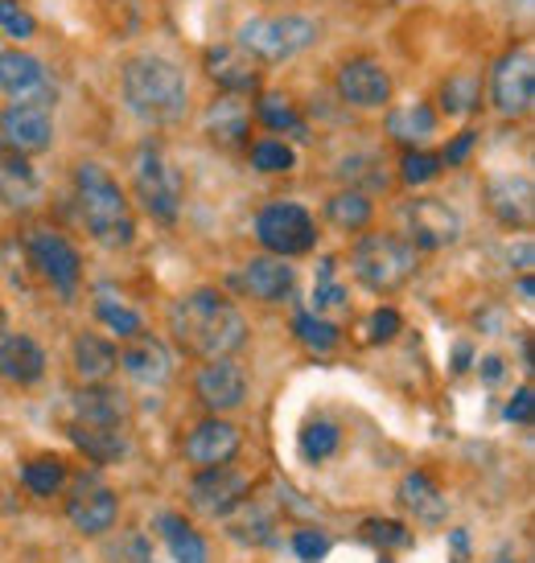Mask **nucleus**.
Instances as JSON below:
<instances>
[{"label": "nucleus", "mask_w": 535, "mask_h": 563, "mask_svg": "<svg viewBox=\"0 0 535 563\" xmlns=\"http://www.w3.org/2000/svg\"><path fill=\"white\" fill-rule=\"evenodd\" d=\"M387 132L392 141L408 144V148H421V144L437 132V111L428 103H404V108H392L387 115Z\"/></svg>", "instance_id": "28"}, {"label": "nucleus", "mask_w": 535, "mask_h": 563, "mask_svg": "<svg viewBox=\"0 0 535 563\" xmlns=\"http://www.w3.org/2000/svg\"><path fill=\"white\" fill-rule=\"evenodd\" d=\"M293 551H297L301 563H321L330 555V539L321 531H297L293 534Z\"/></svg>", "instance_id": "45"}, {"label": "nucleus", "mask_w": 535, "mask_h": 563, "mask_svg": "<svg viewBox=\"0 0 535 563\" xmlns=\"http://www.w3.org/2000/svg\"><path fill=\"white\" fill-rule=\"evenodd\" d=\"M255 239L268 247V255H281V260L309 255L317 243L314 214L297 202H272L255 214Z\"/></svg>", "instance_id": "6"}, {"label": "nucleus", "mask_w": 535, "mask_h": 563, "mask_svg": "<svg viewBox=\"0 0 535 563\" xmlns=\"http://www.w3.org/2000/svg\"><path fill=\"white\" fill-rule=\"evenodd\" d=\"M132 186H137V198L144 202V210L157 222H177V210H182V181H177L174 165L161 157V148L144 144L137 153V165H132Z\"/></svg>", "instance_id": "7"}, {"label": "nucleus", "mask_w": 535, "mask_h": 563, "mask_svg": "<svg viewBox=\"0 0 535 563\" xmlns=\"http://www.w3.org/2000/svg\"><path fill=\"white\" fill-rule=\"evenodd\" d=\"M478 371H482V378H487V383H499V378L506 375V366H503V358H499V354H487V358H478Z\"/></svg>", "instance_id": "48"}, {"label": "nucleus", "mask_w": 535, "mask_h": 563, "mask_svg": "<svg viewBox=\"0 0 535 563\" xmlns=\"http://www.w3.org/2000/svg\"><path fill=\"white\" fill-rule=\"evenodd\" d=\"M293 333H297L301 342L309 345L314 354H330L334 345H338V325H334L330 317H321V313H297V321H293Z\"/></svg>", "instance_id": "36"}, {"label": "nucleus", "mask_w": 535, "mask_h": 563, "mask_svg": "<svg viewBox=\"0 0 535 563\" xmlns=\"http://www.w3.org/2000/svg\"><path fill=\"white\" fill-rule=\"evenodd\" d=\"M120 366L132 383L141 387H165L174 378V354L165 350V342L149 338V333H137L128 338V345L120 350Z\"/></svg>", "instance_id": "17"}, {"label": "nucleus", "mask_w": 535, "mask_h": 563, "mask_svg": "<svg viewBox=\"0 0 535 563\" xmlns=\"http://www.w3.org/2000/svg\"><path fill=\"white\" fill-rule=\"evenodd\" d=\"M239 437L236 423L227 420H203L194 432L186 437V461L198 465V470H215V465H231V456L239 453Z\"/></svg>", "instance_id": "18"}, {"label": "nucleus", "mask_w": 535, "mask_h": 563, "mask_svg": "<svg viewBox=\"0 0 535 563\" xmlns=\"http://www.w3.org/2000/svg\"><path fill=\"white\" fill-rule=\"evenodd\" d=\"M66 518L79 534H108L116 527V518H120V501H116L108 485L83 477L75 485V494L66 498Z\"/></svg>", "instance_id": "13"}, {"label": "nucleus", "mask_w": 535, "mask_h": 563, "mask_svg": "<svg viewBox=\"0 0 535 563\" xmlns=\"http://www.w3.org/2000/svg\"><path fill=\"white\" fill-rule=\"evenodd\" d=\"M120 87H124V103L132 115H141L144 124H170L186 111V75L177 70L170 58L157 54H137L128 58L120 70Z\"/></svg>", "instance_id": "2"}, {"label": "nucleus", "mask_w": 535, "mask_h": 563, "mask_svg": "<svg viewBox=\"0 0 535 563\" xmlns=\"http://www.w3.org/2000/svg\"><path fill=\"white\" fill-rule=\"evenodd\" d=\"M503 416L511 423H532L535 420V391L532 387H520V391L511 395V404H506Z\"/></svg>", "instance_id": "46"}, {"label": "nucleus", "mask_w": 535, "mask_h": 563, "mask_svg": "<svg viewBox=\"0 0 535 563\" xmlns=\"http://www.w3.org/2000/svg\"><path fill=\"white\" fill-rule=\"evenodd\" d=\"M511 267H520V272H527V267H532V243H527V239L520 243V251L511 247Z\"/></svg>", "instance_id": "49"}, {"label": "nucleus", "mask_w": 535, "mask_h": 563, "mask_svg": "<svg viewBox=\"0 0 535 563\" xmlns=\"http://www.w3.org/2000/svg\"><path fill=\"white\" fill-rule=\"evenodd\" d=\"M371 198L362 189H338L330 202H326V219L338 227V231H362L371 222Z\"/></svg>", "instance_id": "31"}, {"label": "nucleus", "mask_w": 535, "mask_h": 563, "mask_svg": "<svg viewBox=\"0 0 535 563\" xmlns=\"http://www.w3.org/2000/svg\"><path fill=\"white\" fill-rule=\"evenodd\" d=\"M46 375V350L25 338V333H0V378H9L17 387H33Z\"/></svg>", "instance_id": "20"}, {"label": "nucleus", "mask_w": 535, "mask_h": 563, "mask_svg": "<svg viewBox=\"0 0 535 563\" xmlns=\"http://www.w3.org/2000/svg\"><path fill=\"white\" fill-rule=\"evenodd\" d=\"M108 560L111 563H153V548H149V539H144V534L128 531L108 548Z\"/></svg>", "instance_id": "43"}, {"label": "nucleus", "mask_w": 535, "mask_h": 563, "mask_svg": "<svg viewBox=\"0 0 535 563\" xmlns=\"http://www.w3.org/2000/svg\"><path fill=\"white\" fill-rule=\"evenodd\" d=\"M0 91H9L17 103H30V108L50 111L54 103V82L46 66L25 49H0Z\"/></svg>", "instance_id": "11"}, {"label": "nucleus", "mask_w": 535, "mask_h": 563, "mask_svg": "<svg viewBox=\"0 0 535 563\" xmlns=\"http://www.w3.org/2000/svg\"><path fill=\"white\" fill-rule=\"evenodd\" d=\"M95 313H99V321L111 329V333H120V338H137V333H144V321L137 309H128V305H120V297H111L108 288H99V300H95Z\"/></svg>", "instance_id": "33"}, {"label": "nucleus", "mask_w": 535, "mask_h": 563, "mask_svg": "<svg viewBox=\"0 0 535 563\" xmlns=\"http://www.w3.org/2000/svg\"><path fill=\"white\" fill-rule=\"evenodd\" d=\"M499 563H511V560H499Z\"/></svg>", "instance_id": "54"}, {"label": "nucleus", "mask_w": 535, "mask_h": 563, "mask_svg": "<svg viewBox=\"0 0 535 563\" xmlns=\"http://www.w3.org/2000/svg\"><path fill=\"white\" fill-rule=\"evenodd\" d=\"M21 482H25V489L37 494V498H54L66 482L63 461H54V456H37V461H30V465L21 470Z\"/></svg>", "instance_id": "34"}, {"label": "nucleus", "mask_w": 535, "mask_h": 563, "mask_svg": "<svg viewBox=\"0 0 535 563\" xmlns=\"http://www.w3.org/2000/svg\"><path fill=\"white\" fill-rule=\"evenodd\" d=\"M75 189H79V210L83 222L103 247H128L137 239V222L128 214V198L120 181L111 177L103 165L83 161L75 169Z\"/></svg>", "instance_id": "3"}, {"label": "nucleus", "mask_w": 535, "mask_h": 563, "mask_svg": "<svg viewBox=\"0 0 535 563\" xmlns=\"http://www.w3.org/2000/svg\"><path fill=\"white\" fill-rule=\"evenodd\" d=\"M470 362H473V350H470V345H457V362H454V371H466Z\"/></svg>", "instance_id": "50"}, {"label": "nucleus", "mask_w": 535, "mask_h": 563, "mask_svg": "<svg viewBox=\"0 0 535 563\" xmlns=\"http://www.w3.org/2000/svg\"><path fill=\"white\" fill-rule=\"evenodd\" d=\"M532 181L527 177H494L490 181V210L503 227H532Z\"/></svg>", "instance_id": "23"}, {"label": "nucleus", "mask_w": 535, "mask_h": 563, "mask_svg": "<svg viewBox=\"0 0 535 563\" xmlns=\"http://www.w3.org/2000/svg\"><path fill=\"white\" fill-rule=\"evenodd\" d=\"M37 194H42V186H37V173H33L30 157L9 148V144H0V202L33 206Z\"/></svg>", "instance_id": "22"}, {"label": "nucleus", "mask_w": 535, "mask_h": 563, "mask_svg": "<svg viewBox=\"0 0 535 563\" xmlns=\"http://www.w3.org/2000/svg\"><path fill=\"white\" fill-rule=\"evenodd\" d=\"M128 404L120 391H111L103 383H87L75 399H70V423H124Z\"/></svg>", "instance_id": "26"}, {"label": "nucleus", "mask_w": 535, "mask_h": 563, "mask_svg": "<svg viewBox=\"0 0 535 563\" xmlns=\"http://www.w3.org/2000/svg\"><path fill=\"white\" fill-rule=\"evenodd\" d=\"M252 165L260 173H288L297 165V153H293V144H284V141H255Z\"/></svg>", "instance_id": "38"}, {"label": "nucleus", "mask_w": 535, "mask_h": 563, "mask_svg": "<svg viewBox=\"0 0 535 563\" xmlns=\"http://www.w3.org/2000/svg\"><path fill=\"white\" fill-rule=\"evenodd\" d=\"M338 95L350 108H387L392 103V75L375 58H350L338 70Z\"/></svg>", "instance_id": "14"}, {"label": "nucleus", "mask_w": 535, "mask_h": 563, "mask_svg": "<svg viewBox=\"0 0 535 563\" xmlns=\"http://www.w3.org/2000/svg\"><path fill=\"white\" fill-rule=\"evenodd\" d=\"M203 63H206V75L219 82L227 95H252L260 87L255 58L243 46H210Z\"/></svg>", "instance_id": "19"}, {"label": "nucleus", "mask_w": 535, "mask_h": 563, "mask_svg": "<svg viewBox=\"0 0 535 563\" xmlns=\"http://www.w3.org/2000/svg\"><path fill=\"white\" fill-rule=\"evenodd\" d=\"M532 292H535V288H532V276H523V280H520V300H523V305H532Z\"/></svg>", "instance_id": "51"}, {"label": "nucleus", "mask_w": 535, "mask_h": 563, "mask_svg": "<svg viewBox=\"0 0 535 563\" xmlns=\"http://www.w3.org/2000/svg\"><path fill=\"white\" fill-rule=\"evenodd\" d=\"M449 539H454V548H457V551H466V548H470V539H466V534H461V531H454V534H449Z\"/></svg>", "instance_id": "52"}, {"label": "nucleus", "mask_w": 535, "mask_h": 563, "mask_svg": "<svg viewBox=\"0 0 535 563\" xmlns=\"http://www.w3.org/2000/svg\"><path fill=\"white\" fill-rule=\"evenodd\" d=\"M400 498H404V506H412V510H416V518H421V522H441V518L449 515L445 494L433 485V477H425V473H408V477H404V485H400Z\"/></svg>", "instance_id": "30"}, {"label": "nucleus", "mask_w": 535, "mask_h": 563, "mask_svg": "<svg viewBox=\"0 0 535 563\" xmlns=\"http://www.w3.org/2000/svg\"><path fill=\"white\" fill-rule=\"evenodd\" d=\"M362 539H371L375 548H408L412 543L408 527H400L392 518H371V522H362Z\"/></svg>", "instance_id": "41"}, {"label": "nucleus", "mask_w": 535, "mask_h": 563, "mask_svg": "<svg viewBox=\"0 0 535 563\" xmlns=\"http://www.w3.org/2000/svg\"><path fill=\"white\" fill-rule=\"evenodd\" d=\"M116 366H120V350L103 342L99 333H79L75 338V375L83 383H108Z\"/></svg>", "instance_id": "27"}, {"label": "nucleus", "mask_w": 535, "mask_h": 563, "mask_svg": "<svg viewBox=\"0 0 535 563\" xmlns=\"http://www.w3.org/2000/svg\"><path fill=\"white\" fill-rule=\"evenodd\" d=\"M400 329H404V317L395 313V309H375V313L367 317V342L371 345L392 342Z\"/></svg>", "instance_id": "44"}, {"label": "nucleus", "mask_w": 535, "mask_h": 563, "mask_svg": "<svg viewBox=\"0 0 535 563\" xmlns=\"http://www.w3.org/2000/svg\"><path fill=\"white\" fill-rule=\"evenodd\" d=\"M194 391H198V399H203L210 411H236V407L248 399V375H243V366H236L231 358H215L198 371Z\"/></svg>", "instance_id": "16"}, {"label": "nucleus", "mask_w": 535, "mask_h": 563, "mask_svg": "<svg viewBox=\"0 0 535 563\" xmlns=\"http://www.w3.org/2000/svg\"><path fill=\"white\" fill-rule=\"evenodd\" d=\"M350 272L371 292H395L416 276V247L400 235H362L350 251Z\"/></svg>", "instance_id": "4"}, {"label": "nucleus", "mask_w": 535, "mask_h": 563, "mask_svg": "<svg viewBox=\"0 0 535 563\" xmlns=\"http://www.w3.org/2000/svg\"><path fill=\"white\" fill-rule=\"evenodd\" d=\"M473 141H478V132H461L454 144H445V153H441V165H466V157H470V148H473Z\"/></svg>", "instance_id": "47"}, {"label": "nucleus", "mask_w": 535, "mask_h": 563, "mask_svg": "<svg viewBox=\"0 0 535 563\" xmlns=\"http://www.w3.org/2000/svg\"><path fill=\"white\" fill-rule=\"evenodd\" d=\"M248 128H252V115H248V103L239 95L222 91V99H215L210 111H206V132H210L215 144L236 148V144L248 141Z\"/></svg>", "instance_id": "25"}, {"label": "nucleus", "mask_w": 535, "mask_h": 563, "mask_svg": "<svg viewBox=\"0 0 535 563\" xmlns=\"http://www.w3.org/2000/svg\"><path fill=\"white\" fill-rule=\"evenodd\" d=\"M4 329H9V321H4V309H0V333H4Z\"/></svg>", "instance_id": "53"}, {"label": "nucleus", "mask_w": 535, "mask_h": 563, "mask_svg": "<svg viewBox=\"0 0 535 563\" xmlns=\"http://www.w3.org/2000/svg\"><path fill=\"white\" fill-rule=\"evenodd\" d=\"M157 534L170 543V555L177 563H210V551H206V539L198 531H189L186 518L177 515H161L157 518Z\"/></svg>", "instance_id": "29"}, {"label": "nucleus", "mask_w": 535, "mask_h": 563, "mask_svg": "<svg viewBox=\"0 0 535 563\" xmlns=\"http://www.w3.org/2000/svg\"><path fill=\"white\" fill-rule=\"evenodd\" d=\"M321 30H317L314 16L284 13V16H252L239 25V46L248 49L260 63H284V58H297L314 46Z\"/></svg>", "instance_id": "5"}, {"label": "nucleus", "mask_w": 535, "mask_h": 563, "mask_svg": "<svg viewBox=\"0 0 535 563\" xmlns=\"http://www.w3.org/2000/svg\"><path fill=\"white\" fill-rule=\"evenodd\" d=\"M170 333L186 354L215 362L231 358L239 345L248 342V321L227 297L198 288V292H186L170 305Z\"/></svg>", "instance_id": "1"}, {"label": "nucleus", "mask_w": 535, "mask_h": 563, "mask_svg": "<svg viewBox=\"0 0 535 563\" xmlns=\"http://www.w3.org/2000/svg\"><path fill=\"white\" fill-rule=\"evenodd\" d=\"M478 103H482V87H478L473 75H449V79H445L441 108L449 111V115H470Z\"/></svg>", "instance_id": "37"}, {"label": "nucleus", "mask_w": 535, "mask_h": 563, "mask_svg": "<svg viewBox=\"0 0 535 563\" xmlns=\"http://www.w3.org/2000/svg\"><path fill=\"white\" fill-rule=\"evenodd\" d=\"M30 260H33V267L54 284V292H58L63 300H70L75 292H79L83 260H79V251L70 247V239L54 235V231H46V227H37V231L30 235Z\"/></svg>", "instance_id": "9"}, {"label": "nucleus", "mask_w": 535, "mask_h": 563, "mask_svg": "<svg viewBox=\"0 0 535 563\" xmlns=\"http://www.w3.org/2000/svg\"><path fill=\"white\" fill-rule=\"evenodd\" d=\"M338 428H334L330 420H309L305 428H301V437H297V444H301V456L305 461H326V456H334L338 453Z\"/></svg>", "instance_id": "35"}, {"label": "nucleus", "mask_w": 535, "mask_h": 563, "mask_svg": "<svg viewBox=\"0 0 535 563\" xmlns=\"http://www.w3.org/2000/svg\"><path fill=\"white\" fill-rule=\"evenodd\" d=\"M441 169H445L441 157H437V153H425V148H408L404 161H400V177H404V186H425V181H433Z\"/></svg>", "instance_id": "39"}, {"label": "nucleus", "mask_w": 535, "mask_h": 563, "mask_svg": "<svg viewBox=\"0 0 535 563\" xmlns=\"http://www.w3.org/2000/svg\"><path fill=\"white\" fill-rule=\"evenodd\" d=\"M248 498V477L231 465H215V470H203L189 485V501L194 510H203L210 518H227L239 501Z\"/></svg>", "instance_id": "12"}, {"label": "nucleus", "mask_w": 535, "mask_h": 563, "mask_svg": "<svg viewBox=\"0 0 535 563\" xmlns=\"http://www.w3.org/2000/svg\"><path fill=\"white\" fill-rule=\"evenodd\" d=\"M400 219H404V231H408L412 247L441 251L461 239V219H457V210H449V206L437 202V198H416V202H408L404 210H400Z\"/></svg>", "instance_id": "10"}, {"label": "nucleus", "mask_w": 535, "mask_h": 563, "mask_svg": "<svg viewBox=\"0 0 535 563\" xmlns=\"http://www.w3.org/2000/svg\"><path fill=\"white\" fill-rule=\"evenodd\" d=\"M293 284H297L293 264H284L281 255H255V260H248V267H243V288H248L252 297L268 300V305L293 297Z\"/></svg>", "instance_id": "21"}, {"label": "nucleus", "mask_w": 535, "mask_h": 563, "mask_svg": "<svg viewBox=\"0 0 535 563\" xmlns=\"http://www.w3.org/2000/svg\"><path fill=\"white\" fill-rule=\"evenodd\" d=\"M70 444L91 456V461H99V465H111V461L128 456L124 423H70Z\"/></svg>", "instance_id": "24"}, {"label": "nucleus", "mask_w": 535, "mask_h": 563, "mask_svg": "<svg viewBox=\"0 0 535 563\" xmlns=\"http://www.w3.org/2000/svg\"><path fill=\"white\" fill-rule=\"evenodd\" d=\"M255 115H260L268 128H276V132H293L297 141H309V132H305V120H301L297 108L288 103V95H276V91L260 95V103H255Z\"/></svg>", "instance_id": "32"}, {"label": "nucleus", "mask_w": 535, "mask_h": 563, "mask_svg": "<svg viewBox=\"0 0 535 563\" xmlns=\"http://www.w3.org/2000/svg\"><path fill=\"white\" fill-rule=\"evenodd\" d=\"M317 313L321 309H347V288L342 284H334V260H321V267H317Z\"/></svg>", "instance_id": "42"}, {"label": "nucleus", "mask_w": 535, "mask_h": 563, "mask_svg": "<svg viewBox=\"0 0 535 563\" xmlns=\"http://www.w3.org/2000/svg\"><path fill=\"white\" fill-rule=\"evenodd\" d=\"M54 141V120L46 108H30V103H13L0 111V144H9L17 153H46Z\"/></svg>", "instance_id": "15"}, {"label": "nucleus", "mask_w": 535, "mask_h": 563, "mask_svg": "<svg viewBox=\"0 0 535 563\" xmlns=\"http://www.w3.org/2000/svg\"><path fill=\"white\" fill-rule=\"evenodd\" d=\"M532 99H535L532 49L527 46L506 49L503 58L494 63V70H490V103H494V111L506 115V120H520V115L532 111Z\"/></svg>", "instance_id": "8"}, {"label": "nucleus", "mask_w": 535, "mask_h": 563, "mask_svg": "<svg viewBox=\"0 0 535 563\" xmlns=\"http://www.w3.org/2000/svg\"><path fill=\"white\" fill-rule=\"evenodd\" d=\"M0 30L17 42H30L37 33V21H33L30 9H21V0H0Z\"/></svg>", "instance_id": "40"}]
</instances>
